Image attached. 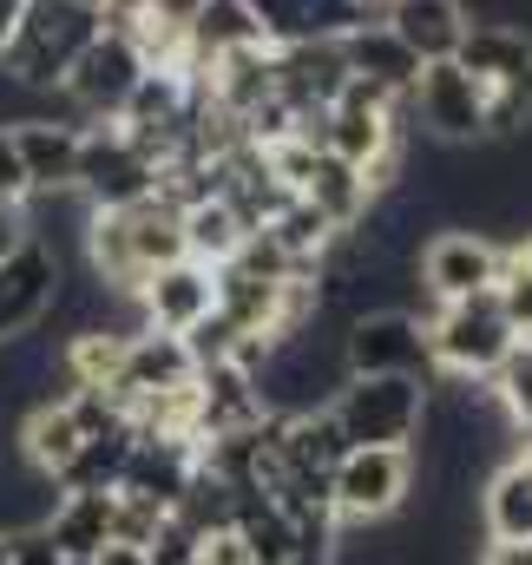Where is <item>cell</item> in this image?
Segmentation results:
<instances>
[{"instance_id": "cell-15", "label": "cell", "mask_w": 532, "mask_h": 565, "mask_svg": "<svg viewBox=\"0 0 532 565\" xmlns=\"http://www.w3.org/2000/svg\"><path fill=\"white\" fill-rule=\"evenodd\" d=\"M382 26L395 33L421 66H434V60H454L460 53L474 13H467V0H389L382 7Z\"/></svg>"}, {"instance_id": "cell-31", "label": "cell", "mask_w": 532, "mask_h": 565, "mask_svg": "<svg viewBox=\"0 0 532 565\" xmlns=\"http://www.w3.org/2000/svg\"><path fill=\"white\" fill-rule=\"evenodd\" d=\"M474 565H532V540H526V546H500V540H487Z\"/></svg>"}, {"instance_id": "cell-29", "label": "cell", "mask_w": 532, "mask_h": 565, "mask_svg": "<svg viewBox=\"0 0 532 565\" xmlns=\"http://www.w3.org/2000/svg\"><path fill=\"white\" fill-rule=\"evenodd\" d=\"M204 565H251V546L237 540V526H224V533H211L204 540V553H198Z\"/></svg>"}, {"instance_id": "cell-30", "label": "cell", "mask_w": 532, "mask_h": 565, "mask_svg": "<svg viewBox=\"0 0 532 565\" xmlns=\"http://www.w3.org/2000/svg\"><path fill=\"white\" fill-rule=\"evenodd\" d=\"M26 237H33L26 231V204H0V257H13Z\"/></svg>"}, {"instance_id": "cell-20", "label": "cell", "mask_w": 532, "mask_h": 565, "mask_svg": "<svg viewBox=\"0 0 532 565\" xmlns=\"http://www.w3.org/2000/svg\"><path fill=\"white\" fill-rule=\"evenodd\" d=\"M336 53H342V66H349L355 79H375V86H382V93H395V99H407V93H414V79H421V60L401 46L389 26H382V13H375L369 26H355L349 40H336Z\"/></svg>"}, {"instance_id": "cell-34", "label": "cell", "mask_w": 532, "mask_h": 565, "mask_svg": "<svg viewBox=\"0 0 532 565\" xmlns=\"http://www.w3.org/2000/svg\"><path fill=\"white\" fill-rule=\"evenodd\" d=\"M79 7H93V13H113V7H119V0H79Z\"/></svg>"}, {"instance_id": "cell-33", "label": "cell", "mask_w": 532, "mask_h": 565, "mask_svg": "<svg viewBox=\"0 0 532 565\" xmlns=\"http://www.w3.org/2000/svg\"><path fill=\"white\" fill-rule=\"evenodd\" d=\"M20 13H26V0H0V46L13 40V26H20Z\"/></svg>"}, {"instance_id": "cell-8", "label": "cell", "mask_w": 532, "mask_h": 565, "mask_svg": "<svg viewBox=\"0 0 532 565\" xmlns=\"http://www.w3.org/2000/svg\"><path fill=\"white\" fill-rule=\"evenodd\" d=\"M407 119H421L434 145H487V86L460 60H434L407 93Z\"/></svg>"}, {"instance_id": "cell-3", "label": "cell", "mask_w": 532, "mask_h": 565, "mask_svg": "<svg viewBox=\"0 0 532 565\" xmlns=\"http://www.w3.org/2000/svg\"><path fill=\"white\" fill-rule=\"evenodd\" d=\"M349 447H414L427 415V382L421 375H349L329 402Z\"/></svg>"}, {"instance_id": "cell-19", "label": "cell", "mask_w": 532, "mask_h": 565, "mask_svg": "<svg viewBox=\"0 0 532 565\" xmlns=\"http://www.w3.org/2000/svg\"><path fill=\"white\" fill-rule=\"evenodd\" d=\"M113 520L119 493H60L46 513V540L60 546V559H99L113 546Z\"/></svg>"}, {"instance_id": "cell-24", "label": "cell", "mask_w": 532, "mask_h": 565, "mask_svg": "<svg viewBox=\"0 0 532 565\" xmlns=\"http://www.w3.org/2000/svg\"><path fill=\"white\" fill-rule=\"evenodd\" d=\"M487 395L500 402V415L520 427V434H532V335H526V342H513V355L493 369Z\"/></svg>"}, {"instance_id": "cell-38", "label": "cell", "mask_w": 532, "mask_h": 565, "mask_svg": "<svg viewBox=\"0 0 532 565\" xmlns=\"http://www.w3.org/2000/svg\"><path fill=\"white\" fill-rule=\"evenodd\" d=\"M119 7H138V0H119Z\"/></svg>"}, {"instance_id": "cell-9", "label": "cell", "mask_w": 532, "mask_h": 565, "mask_svg": "<svg viewBox=\"0 0 532 565\" xmlns=\"http://www.w3.org/2000/svg\"><path fill=\"white\" fill-rule=\"evenodd\" d=\"M414 277L427 302H460V296H480L500 282V244L487 231H467V224H447L421 244L414 257Z\"/></svg>"}, {"instance_id": "cell-5", "label": "cell", "mask_w": 532, "mask_h": 565, "mask_svg": "<svg viewBox=\"0 0 532 565\" xmlns=\"http://www.w3.org/2000/svg\"><path fill=\"white\" fill-rule=\"evenodd\" d=\"M151 66L138 60L132 33L126 26H99V40L73 60V73L60 79V106H66V119L73 126H99V119H119L126 113V99H132V86L145 79Z\"/></svg>"}, {"instance_id": "cell-1", "label": "cell", "mask_w": 532, "mask_h": 565, "mask_svg": "<svg viewBox=\"0 0 532 565\" xmlns=\"http://www.w3.org/2000/svg\"><path fill=\"white\" fill-rule=\"evenodd\" d=\"M99 26H106V13H93V7H79V0H26L13 40L0 46V73H7L20 93L53 99L60 79L73 73V60L99 40Z\"/></svg>"}, {"instance_id": "cell-22", "label": "cell", "mask_w": 532, "mask_h": 565, "mask_svg": "<svg viewBox=\"0 0 532 565\" xmlns=\"http://www.w3.org/2000/svg\"><path fill=\"white\" fill-rule=\"evenodd\" d=\"M126 460H132V422L106 427V434H86L79 454L53 473V487H60V493H119Z\"/></svg>"}, {"instance_id": "cell-4", "label": "cell", "mask_w": 532, "mask_h": 565, "mask_svg": "<svg viewBox=\"0 0 532 565\" xmlns=\"http://www.w3.org/2000/svg\"><path fill=\"white\" fill-rule=\"evenodd\" d=\"M414 500V447H349L329 473L336 526H382L401 520Z\"/></svg>"}, {"instance_id": "cell-26", "label": "cell", "mask_w": 532, "mask_h": 565, "mask_svg": "<svg viewBox=\"0 0 532 565\" xmlns=\"http://www.w3.org/2000/svg\"><path fill=\"white\" fill-rule=\"evenodd\" d=\"M33 184H26V164H20V145H13V126H0V204H26Z\"/></svg>"}, {"instance_id": "cell-7", "label": "cell", "mask_w": 532, "mask_h": 565, "mask_svg": "<svg viewBox=\"0 0 532 565\" xmlns=\"http://www.w3.org/2000/svg\"><path fill=\"white\" fill-rule=\"evenodd\" d=\"M342 362L349 375H434L427 355V316L414 309H362L342 322Z\"/></svg>"}, {"instance_id": "cell-37", "label": "cell", "mask_w": 532, "mask_h": 565, "mask_svg": "<svg viewBox=\"0 0 532 565\" xmlns=\"http://www.w3.org/2000/svg\"><path fill=\"white\" fill-rule=\"evenodd\" d=\"M66 565H93V559H66Z\"/></svg>"}, {"instance_id": "cell-35", "label": "cell", "mask_w": 532, "mask_h": 565, "mask_svg": "<svg viewBox=\"0 0 532 565\" xmlns=\"http://www.w3.org/2000/svg\"><path fill=\"white\" fill-rule=\"evenodd\" d=\"M0 565H7V533H0Z\"/></svg>"}, {"instance_id": "cell-17", "label": "cell", "mask_w": 532, "mask_h": 565, "mask_svg": "<svg viewBox=\"0 0 532 565\" xmlns=\"http://www.w3.org/2000/svg\"><path fill=\"white\" fill-rule=\"evenodd\" d=\"M276 454H283V473L296 480H329L349 454V434L329 408H302V415H276Z\"/></svg>"}, {"instance_id": "cell-27", "label": "cell", "mask_w": 532, "mask_h": 565, "mask_svg": "<svg viewBox=\"0 0 532 565\" xmlns=\"http://www.w3.org/2000/svg\"><path fill=\"white\" fill-rule=\"evenodd\" d=\"M7 565H66V559L46 540V526H20V533H7Z\"/></svg>"}, {"instance_id": "cell-32", "label": "cell", "mask_w": 532, "mask_h": 565, "mask_svg": "<svg viewBox=\"0 0 532 565\" xmlns=\"http://www.w3.org/2000/svg\"><path fill=\"white\" fill-rule=\"evenodd\" d=\"M93 565H151V553H145V546H126V540H113Z\"/></svg>"}, {"instance_id": "cell-2", "label": "cell", "mask_w": 532, "mask_h": 565, "mask_svg": "<svg viewBox=\"0 0 532 565\" xmlns=\"http://www.w3.org/2000/svg\"><path fill=\"white\" fill-rule=\"evenodd\" d=\"M513 342L520 335L493 289L427 309V355H434V375H447V382H493V369L513 355Z\"/></svg>"}, {"instance_id": "cell-12", "label": "cell", "mask_w": 532, "mask_h": 565, "mask_svg": "<svg viewBox=\"0 0 532 565\" xmlns=\"http://www.w3.org/2000/svg\"><path fill=\"white\" fill-rule=\"evenodd\" d=\"M217 309V270L198 264V257H178L164 270L138 282V316L145 329H164V335H191L204 316Z\"/></svg>"}, {"instance_id": "cell-21", "label": "cell", "mask_w": 532, "mask_h": 565, "mask_svg": "<svg viewBox=\"0 0 532 565\" xmlns=\"http://www.w3.org/2000/svg\"><path fill=\"white\" fill-rule=\"evenodd\" d=\"M296 198H309V204H316L342 237H355V231H362V217L375 211V198H369L362 171H355L349 158H336V151H316V171H309V184H302Z\"/></svg>"}, {"instance_id": "cell-25", "label": "cell", "mask_w": 532, "mask_h": 565, "mask_svg": "<svg viewBox=\"0 0 532 565\" xmlns=\"http://www.w3.org/2000/svg\"><path fill=\"white\" fill-rule=\"evenodd\" d=\"M151 565H198V553H204V533H191L178 513H164V526L151 533Z\"/></svg>"}, {"instance_id": "cell-6", "label": "cell", "mask_w": 532, "mask_h": 565, "mask_svg": "<svg viewBox=\"0 0 532 565\" xmlns=\"http://www.w3.org/2000/svg\"><path fill=\"white\" fill-rule=\"evenodd\" d=\"M151 191H158V158L119 119L79 126V198L93 211H126V204L151 198Z\"/></svg>"}, {"instance_id": "cell-16", "label": "cell", "mask_w": 532, "mask_h": 565, "mask_svg": "<svg viewBox=\"0 0 532 565\" xmlns=\"http://www.w3.org/2000/svg\"><path fill=\"white\" fill-rule=\"evenodd\" d=\"M480 533L500 546H526L532 540V454H507L487 480H480Z\"/></svg>"}, {"instance_id": "cell-13", "label": "cell", "mask_w": 532, "mask_h": 565, "mask_svg": "<svg viewBox=\"0 0 532 565\" xmlns=\"http://www.w3.org/2000/svg\"><path fill=\"white\" fill-rule=\"evenodd\" d=\"M198 375V362H191V349H184V335H164V329H138L132 342H126V362H119V375H113V402L132 415L145 395H164V388H184Z\"/></svg>"}, {"instance_id": "cell-18", "label": "cell", "mask_w": 532, "mask_h": 565, "mask_svg": "<svg viewBox=\"0 0 532 565\" xmlns=\"http://www.w3.org/2000/svg\"><path fill=\"white\" fill-rule=\"evenodd\" d=\"M20 164L33 191H79V126L73 119H20Z\"/></svg>"}, {"instance_id": "cell-14", "label": "cell", "mask_w": 532, "mask_h": 565, "mask_svg": "<svg viewBox=\"0 0 532 565\" xmlns=\"http://www.w3.org/2000/svg\"><path fill=\"white\" fill-rule=\"evenodd\" d=\"M191 473H198V440H164V434H138V427H132V460H126L119 493L151 500V507H164V513H171V507L184 500Z\"/></svg>"}, {"instance_id": "cell-10", "label": "cell", "mask_w": 532, "mask_h": 565, "mask_svg": "<svg viewBox=\"0 0 532 565\" xmlns=\"http://www.w3.org/2000/svg\"><path fill=\"white\" fill-rule=\"evenodd\" d=\"M257 13L264 46H336L375 20L369 0H244Z\"/></svg>"}, {"instance_id": "cell-11", "label": "cell", "mask_w": 532, "mask_h": 565, "mask_svg": "<svg viewBox=\"0 0 532 565\" xmlns=\"http://www.w3.org/2000/svg\"><path fill=\"white\" fill-rule=\"evenodd\" d=\"M60 277H66V264L40 237H26L13 257H0V342H13V335L46 322V309L60 296Z\"/></svg>"}, {"instance_id": "cell-36", "label": "cell", "mask_w": 532, "mask_h": 565, "mask_svg": "<svg viewBox=\"0 0 532 565\" xmlns=\"http://www.w3.org/2000/svg\"><path fill=\"white\" fill-rule=\"evenodd\" d=\"M369 7H375V13H382V7H389V0H369Z\"/></svg>"}, {"instance_id": "cell-23", "label": "cell", "mask_w": 532, "mask_h": 565, "mask_svg": "<svg viewBox=\"0 0 532 565\" xmlns=\"http://www.w3.org/2000/svg\"><path fill=\"white\" fill-rule=\"evenodd\" d=\"M244 237H251V224L231 211V198H198V204H184V257H198V264H231L237 250H244Z\"/></svg>"}, {"instance_id": "cell-28", "label": "cell", "mask_w": 532, "mask_h": 565, "mask_svg": "<svg viewBox=\"0 0 532 565\" xmlns=\"http://www.w3.org/2000/svg\"><path fill=\"white\" fill-rule=\"evenodd\" d=\"M138 13H145V20H158V26H171V33H184V40H191V26H198V13H204V0H138Z\"/></svg>"}]
</instances>
